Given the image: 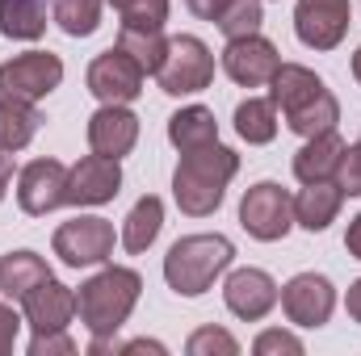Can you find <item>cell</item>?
I'll list each match as a JSON object with an SVG mask.
<instances>
[{"instance_id": "52a82bcc", "label": "cell", "mask_w": 361, "mask_h": 356, "mask_svg": "<svg viewBox=\"0 0 361 356\" xmlns=\"http://www.w3.org/2000/svg\"><path fill=\"white\" fill-rule=\"evenodd\" d=\"M63 80V59L51 51H30L8 63H0V92L21 96V101H42L47 92L59 89Z\"/></svg>"}, {"instance_id": "74e56055", "label": "cell", "mask_w": 361, "mask_h": 356, "mask_svg": "<svg viewBox=\"0 0 361 356\" xmlns=\"http://www.w3.org/2000/svg\"><path fill=\"white\" fill-rule=\"evenodd\" d=\"M8 180H13V155L0 147V201H4V189H8Z\"/></svg>"}, {"instance_id": "9c48e42d", "label": "cell", "mask_w": 361, "mask_h": 356, "mask_svg": "<svg viewBox=\"0 0 361 356\" xmlns=\"http://www.w3.org/2000/svg\"><path fill=\"white\" fill-rule=\"evenodd\" d=\"M114 252V227L105 218H72L55 231V256L68 268L105 265Z\"/></svg>"}, {"instance_id": "603a6c76", "label": "cell", "mask_w": 361, "mask_h": 356, "mask_svg": "<svg viewBox=\"0 0 361 356\" xmlns=\"http://www.w3.org/2000/svg\"><path fill=\"white\" fill-rule=\"evenodd\" d=\"M0 34L34 42L47 34V8L42 0H0Z\"/></svg>"}, {"instance_id": "44dd1931", "label": "cell", "mask_w": 361, "mask_h": 356, "mask_svg": "<svg viewBox=\"0 0 361 356\" xmlns=\"http://www.w3.org/2000/svg\"><path fill=\"white\" fill-rule=\"evenodd\" d=\"M160 227H164V201L160 197H139L135 201V210L126 214V227H122V248L126 252H147L152 243H156V235H160Z\"/></svg>"}, {"instance_id": "d6a6232c", "label": "cell", "mask_w": 361, "mask_h": 356, "mask_svg": "<svg viewBox=\"0 0 361 356\" xmlns=\"http://www.w3.org/2000/svg\"><path fill=\"white\" fill-rule=\"evenodd\" d=\"M51 352L72 356L76 352L72 336H63V331H47V336H34V340H30V356H51Z\"/></svg>"}, {"instance_id": "1f68e13d", "label": "cell", "mask_w": 361, "mask_h": 356, "mask_svg": "<svg viewBox=\"0 0 361 356\" xmlns=\"http://www.w3.org/2000/svg\"><path fill=\"white\" fill-rule=\"evenodd\" d=\"M341 189L349 197H361V143L345 147V160H341Z\"/></svg>"}, {"instance_id": "7402d4cb", "label": "cell", "mask_w": 361, "mask_h": 356, "mask_svg": "<svg viewBox=\"0 0 361 356\" xmlns=\"http://www.w3.org/2000/svg\"><path fill=\"white\" fill-rule=\"evenodd\" d=\"M38 109L34 101H21V96H4L0 92V147L4 151H21L34 134H38Z\"/></svg>"}, {"instance_id": "8d00e7d4", "label": "cell", "mask_w": 361, "mask_h": 356, "mask_svg": "<svg viewBox=\"0 0 361 356\" xmlns=\"http://www.w3.org/2000/svg\"><path fill=\"white\" fill-rule=\"evenodd\" d=\"M345 306H349V319H353V323H361V281H353V285H349Z\"/></svg>"}, {"instance_id": "8992f818", "label": "cell", "mask_w": 361, "mask_h": 356, "mask_svg": "<svg viewBox=\"0 0 361 356\" xmlns=\"http://www.w3.org/2000/svg\"><path fill=\"white\" fill-rule=\"evenodd\" d=\"M240 227L252 239H261V243L286 239L290 227H294V201H290V193L281 184H273V180L252 184L244 193V201H240Z\"/></svg>"}, {"instance_id": "ba28073f", "label": "cell", "mask_w": 361, "mask_h": 356, "mask_svg": "<svg viewBox=\"0 0 361 356\" xmlns=\"http://www.w3.org/2000/svg\"><path fill=\"white\" fill-rule=\"evenodd\" d=\"M143 76L147 72L122 46H109L89 63V92L101 105H130L143 92Z\"/></svg>"}, {"instance_id": "d590c367", "label": "cell", "mask_w": 361, "mask_h": 356, "mask_svg": "<svg viewBox=\"0 0 361 356\" xmlns=\"http://www.w3.org/2000/svg\"><path fill=\"white\" fill-rule=\"evenodd\" d=\"M345 248H349V256L361 260V214L349 222V235H345Z\"/></svg>"}, {"instance_id": "8fae6325", "label": "cell", "mask_w": 361, "mask_h": 356, "mask_svg": "<svg viewBox=\"0 0 361 356\" xmlns=\"http://www.w3.org/2000/svg\"><path fill=\"white\" fill-rule=\"evenodd\" d=\"M281 68V55L277 46L265 42L261 34H248V38H227V51H223V72L244 84V89H261L269 84Z\"/></svg>"}, {"instance_id": "9a60e30c", "label": "cell", "mask_w": 361, "mask_h": 356, "mask_svg": "<svg viewBox=\"0 0 361 356\" xmlns=\"http://www.w3.org/2000/svg\"><path fill=\"white\" fill-rule=\"evenodd\" d=\"M25 306V319L34 327V336H47V331H63L76 314V293L68 285H59L55 276H42L34 289H25L17 298Z\"/></svg>"}, {"instance_id": "7c38bea8", "label": "cell", "mask_w": 361, "mask_h": 356, "mask_svg": "<svg viewBox=\"0 0 361 356\" xmlns=\"http://www.w3.org/2000/svg\"><path fill=\"white\" fill-rule=\"evenodd\" d=\"M332 306H336V289L328 276L319 272H298L286 289H281V310L290 323L298 327H324L332 319Z\"/></svg>"}, {"instance_id": "4dcf8cb0", "label": "cell", "mask_w": 361, "mask_h": 356, "mask_svg": "<svg viewBox=\"0 0 361 356\" xmlns=\"http://www.w3.org/2000/svg\"><path fill=\"white\" fill-rule=\"evenodd\" d=\"M257 356H273V352H290V356H302V340L290 336V331H265L257 344H252Z\"/></svg>"}, {"instance_id": "f1b7e54d", "label": "cell", "mask_w": 361, "mask_h": 356, "mask_svg": "<svg viewBox=\"0 0 361 356\" xmlns=\"http://www.w3.org/2000/svg\"><path fill=\"white\" fill-rule=\"evenodd\" d=\"M261 0H231V8L214 21L227 38H248V34H257L261 30Z\"/></svg>"}, {"instance_id": "6da1fadb", "label": "cell", "mask_w": 361, "mask_h": 356, "mask_svg": "<svg viewBox=\"0 0 361 356\" xmlns=\"http://www.w3.org/2000/svg\"><path fill=\"white\" fill-rule=\"evenodd\" d=\"M240 172V155L223 143H206L197 151H180V164L173 172V197H177L180 214L189 218H206L223 205V193L231 177Z\"/></svg>"}, {"instance_id": "83f0119b", "label": "cell", "mask_w": 361, "mask_h": 356, "mask_svg": "<svg viewBox=\"0 0 361 356\" xmlns=\"http://www.w3.org/2000/svg\"><path fill=\"white\" fill-rule=\"evenodd\" d=\"M55 21L72 38H89L101 25V0H55Z\"/></svg>"}, {"instance_id": "2e32d148", "label": "cell", "mask_w": 361, "mask_h": 356, "mask_svg": "<svg viewBox=\"0 0 361 356\" xmlns=\"http://www.w3.org/2000/svg\"><path fill=\"white\" fill-rule=\"evenodd\" d=\"M122 189V168L118 160H105V155H85L76 168H68V201L72 205H105L114 201Z\"/></svg>"}, {"instance_id": "e575fe53", "label": "cell", "mask_w": 361, "mask_h": 356, "mask_svg": "<svg viewBox=\"0 0 361 356\" xmlns=\"http://www.w3.org/2000/svg\"><path fill=\"white\" fill-rule=\"evenodd\" d=\"M189 8H193V17H202V21H219L227 8H231V0H185Z\"/></svg>"}, {"instance_id": "3957f363", "label": "cell", "mask_w": 361, "mask_h": 356, "mask_svg": "<svg viewBox=\"0 0 361 356\" xmlns=\"http://www.w3.org/2000/svg\"><path fill=\"white\" fill-rule=\"evenodd\" d=\"M143 289V276L135 268H101L97 276H89L76 289V314L80 323L92 331V340H109L135 310Z\"/></svg>"}, {"instance_id": "ffe728a7", "label": "cell", "mask_w": 361, "mask_h": 356, "mask_svg": "<svg viewBox=\"0 0 361 356\" xmlns=\"http://www.w3.org/2000/svg\"><path fill=\"white\" fill-rule=\"evenodd\" d=\"M169 139L177 151H197L206 143H219V122L206 105H189L169 117Z\"/></svg>"}, {"instance_id": "30bf717a", "label": "cell", "mask_w": 361, "mask_h": 356, "mask_svg": "<svg viewBox=\"0 0 361 356\" xmlns=\"http://www.w3.org/2000/svg\"><path fill=\"white\" fill-rule=\"evenodd\" d=\"M294 34L311 51H336L349 34V0H298Z\"/></svg>"}, {"instance_id": "484cf974", "label": "cell", "mask_w": 361, "mask_h": 356, "mask_svg": "<svg viewBox=\"0 0 361 356\" xmlns=\"http://www.w3.org/2000/svg\"><path fill=\"white\" fill-rule=\"evenodd\" d=\"M122 17V30H143V34H160L169 21V0H109Z\"/></svg>"}, {"instance_id": "f35d334b", "label": "cell", "mask_w": 361, "mask_h": 356, "mask_svg": "<svg viewBox=\"0 0 361 356\" xmlns=\"http://www.w3.org/2000/svg\"><path fill=\"white\" fill-rule=\"evenodd\" d=\"M353 76H357V84H361V46H357V55H353Z\"/></svg>"}, {"instance_id": "836d02e7", "label": "cell", "mask_w": 361, "mask_h": 356, "mask_svg": "<svg viewBox=\"0 0 361 356\" xmlns=\"http://www.w3.org/2000/svg\"><path fill=\"white\" fill-rule=\"evenodd\" d=\"M17 331H21V319H17V310L0 302V356L13 352V344H17Z\"/></svg>"}, {"instance_id": "277c9868", "label": "cell", "mask_w": 361, "mask_h": 356, "mask_svg": "<svg viewBox=\"0 0 361 356\" xmlns=\"http://www.w3.org/2000/svg\"><path fill=\"white\" fill-rule=\"evenodd\" d=\"M235 248L223 235H185L164 256V281L180 298H197L214 285V276L231 265Z\"/></svg>"}, {"instance_id": "4fadbf2b", "label": "cell", "mask_w": 361, "mask_h": 356, "mask_svg": "<svg viewBox=\"0 0 361 356\" xmlns=\"http://www.w3.org/2000/svg\"><path fill=\"white\" fill-rule=\"evenodd\" d=\"M17 201L34 218L51 214L55 205L68 201V168L59 160H34V164H25L21 180H17Z\"/></svg>"}, {"instance_id": "e0dca14e", "label": "cell", "mask_w": 361, "mask_h": 356, "mask_svg": "<svg viewBox=\"0 0 361 356\" xmlns=\"http://www.w3.org/2000/svg\"><path fill=\"white\" fill-rule=\"evenodd\" d=\"M135 139H139V117L126 105H101L89 117V147L105 160L130 155Z\"/></svg>"}, {"instance_id": "5bb4252c", "label": "cell", "mask_w": 361, "mask_h": 356, "mask_svg": "<svg viewBox=\"0 0 361 356\" xmlns=\"http://www.w3.org/2000/svg\"><path fill=\"white\" fill-rule=\"evenodd\" d=\"M277 281H273L269 272H261V268H235L231 276H227V285H223V302H227V310L235 314V319H244V323H257V319H265L273 306H277Z\"/></svg>"}, {"instance_id": "7a4b0ae2", "label": "cell", "mask_w": 361, "mask_h": 356, "mask_svg": "<svg viewBox=\"0 0 361 356\" xmlns=\"http://www.w3.org/2000/svg\"><path fill=\"white\" fill-rule=\"evenodd\" d=\"M273 84V105L281 109L286 126L302 139H315L324 130H336L341 122V105L336 96L328 92V84L311 72V68H298V63H281Z\"/></svg>"}, {"instance_id": "ac0fdd59", "label": "cell", "mask_w": 361, "mask_h": 356, "mask_svg": "<svg viewBox=\"0 0 361 356\" xmlns=\"http://www.w3.org/2000/svg\"><path fill=\"white\" fill-rule=\"evenodd\" d=\"M341 160H345V139L336 130H324L315 139L302 143V151L294 155V177L302 184H315V180H332L341 172Z\"/></svg>"}, {"instance_id": "f546056e", "label": "cell", "mask_w": 361, "mask_h": 356, "mask_svg": "<svg viewBox=\"0 0 361 356\" xmlns=\"http://www.w3.org/2000/svg\"><path fill=\"white\" fill-rule=\"evenodd\" d=\"M185 348H189V356H235L240 352V344H235L223 327H202V331H193Z\"/></svg>"}, {"instance_id": "4316f807", "label": "cell", "mask_w": 361, "mask_h": 356, "mask_svg": "<svg viewBox=\"0 0 361 356\" xmlns=\"http://www.w3.org/2000/svg\"><path fill=\"white\" fill-rule=\"evenodd\" d=\"M118 46L147 72V76H156L160 72V63H164V51H169V42H164V34H143V30H122V38H118Z\"/></svg>"}, {"instance_id": "d6986e66", "label": "cell", "mask_w": 361, "mask_h": 356, "mask_svg": "<svg viewBox=\"0 0 361 356\" xmlns=\"http://www.w3.org/2000/svg\"><path fill=\"white\" fill-rule=\"evenodd\" d=\"M341 205H345V189L332 184V180H315V184H307L294 197V222L307 227L311 235L315 231H328V222H336Z\"/></svg>"}, {"instance_id": "cb8c5ba5", "label": "cell", "mask_w": 361, "mask_h": 356, "mask_svg": "<svg viewBox=\"0 0 361 356\" xmlns=\"http://www.w3.org/2000/svg\"><path fill=\"white\" fill-rule=\"evenodd\" d=\"M235 130H240V139L252 143V147L273 143V134H277V105H273V96L269 101H261V96L240 101V105H235Z\"/></svg>"}, {"instance_id": "5b68a950", "label": "cell", "mask_w": 361, "mask_h": 356, "mask_svg": "<svg viewBox=\"0 0 361 356\" xmlns=\"http://www.w3.org/2000/svg\"><path fill=\"white\" fill-rule=\"evenodd\" d=\"M160 89L169 96H185V92H202L214 80V55L202 38L193 34H177L169 38V51H164V63L156 72Z\"/></svg>"}, {"instance_id": "d4e9b609", "label": "cell", "mask_w": 361, "mask_h": 356, "mask_svg": "<svg viewBox=\"0 0 361 356\" xmlns=\"http://www.w3.org/2000/svg\"><path fill=\"white\" fill-rule=\"evenodd\" d=\"M42 276H51V268L42 265V256H34V252H8V256H0V293H8V298H21Z\"/></svg>"}]
</instances>
